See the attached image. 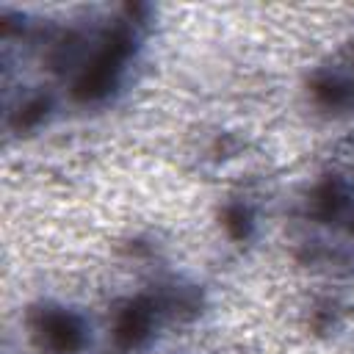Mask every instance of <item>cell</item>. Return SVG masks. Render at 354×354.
Returning a JSON list of instances; mask_svg holds the SVG:
<instances>
[{
	"label": "cell",
	"mask_w": 354,
	"mask_h": 354,
	"mask_svg": "<svg viewBox=\"0 0 354 354\" xmlns=\"http://www.w3.org/2000/svg\"><path fill=\"white\" fill-rule=\"evenodd\" d=\"M41 332L55 351H72L80 346V324L72 315L50 313L41 318Z\"/></svg>",
	"instance_id": "cell-1"
},
{
	"label": "cell",
	"mask_w": 354,
	"mask_h": 354,
	"mask_svg": "<svg viewBox=\"0 0 354 354\" xmlns=\"http://www.w3.org/2000/svg\"><path fill=\"white\" fill-rule=\"evenodd\" d=\"M227 227H230V230H232V235H238V238H241V235H246V227H249V224H246V213H243V210H232V213H230Z\"/></svg>",
	"instance_id": "cell-3"
},
{
	"label": "cell",
	"mask_w": 354,
	"mask_h": 354,
	"mask_svg": "<svg viewBox=\"0 0 354 354\" xmlns=\"http://www.w3.org/2000/svg\"><path fill=\"white\" fill-rule=\"evenodd\" d=\"M147 326H149V313L136 304V307H130V310L122 313L119 326H116V337H119L122 346H136L144 337Z\"/></svg>",
	"instance_id": "cell-2"
}]
</instances>
